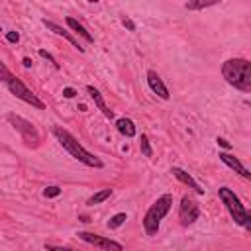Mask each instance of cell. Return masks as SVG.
Returning a JSON list of instances; mask_svg holds the SVG:
<instances>
[{
	"label": "cell",
	"instance_id": "1",
	"mask_svg": "<svg viewBox=\"0 0 251 251\" xmlns=\"http://www.w3.org/2000/svg\"><path fill=\"white\" fill-rule=\"evenodd\" d=\"M53 135L57 137V141L61 143V147H63L73 159H76L78 163H82V165H86V167H90V169H102V167H104L102 159L96 157L94 153H90L88 149H84V147L80 145V141H78L69 129H65V127H61V126H53Z\"/></svg>",
	"mask_w": 251,
	"mask_h": 251
},
{
	"label": "cell",
	"instance_id": "2",
	"mask_svg": "<svg viewBox=\"0 0 251 251\" xmlns=\"http://www.w3.org/2000/svg\"><path fill=\"white\" fill-rule=\"evenodd\" d=\"M222 76L229 86L241 92H251V63L247 59H227L222 65Z\"/></svg>",
	"mask_w": 251,
	"mask_h": 251
},
{
	"label": "cell",
	"instance_id": "3",
	"mask_svg": "<svg viewBox=\"0 0 251 251\" xmlns=\"http://www.w3.org/2000/svg\"><path fill=\"white\" fill-rule=\"evenodd\" d=\"M171 208H173V196H171V194L159 196V198L149 206V210H147L145 216H143V229H145L147 235H157L159 226H161L163 218L171 212Z\"/></svg>",
	"mask_w": 251,
	"mask_h": 251
},
{
	"label": "cell",
	"instance_id": "4",
	"mask_svg": "<svg viewBox=\"0 0 251 251\" xmlns=\"http://www.w3.org/2000/svg\"><path fill=\"white\" fill-rule=\"evenodd\" d=\"M218 196H220V200L224 202L226 210L229 212L231 220H233L237 226L249 229V227H251V216H249V212L245 210V206L241 204L239 196H237L231 188H227V186H220V188H218Z\"/></svg>",
	"mask_w": 251,
	"mask_h": 251
},
{
	"label": "cell",
	"instance_id": "5",
	"mask_svg": "<svg viewBox=\"0 0 251 251\" xmlns=\"http://www.w3.org/2000/svg\"><path fill=\"white\" fill-rule=\"evenodd\" d=\"M6 120H8V124L22 135V139H24L27 145L35 147V145L39 143V133H37V129H35V126H33L31 122H27L25 118H22V116H18V114H14V112L6 114Z\"/></svg>",
	"mask_w": 251,
	"mask_h": 251
},
{
	"label": "cell",
	"instance_id": "6",
	"mask_svg": "<svg viewBox=\"0 0 251 251\" xmlns=\"http://www.w3.org/2000/svg\"><path fill=\"white\" fill-rule=\"evenodd\" d=\"M6 86H8V90H10V94H14L18 100H22V102H25V104H29V106H33V108H37V110H45V104L24 84V80L22 78H18V76H12L8 82H6Z\"/></svg>",
	"mask_w": 251,
	"mask_h": 251
},
{
	"label": "cell",
	"instance_id": "7",
	"mask_svg": "<svg viewBox=\"0 0 251 251\" xmlns=\"http://www.w3.org/2000/svg\"><path fill=\"white\" fill-rule=\"evenodd\" d=\"M198 218H200V206H198V202L192 196L184 194L180 198V204H178V220H180V224L182 226H192Z\"/></svg>",
	"mask_w": 251,
	"mask_h": 251
},
{
	"label": "cell",
	"instance_id": "8",
	"mask_svg": "<svg viewBox=\"0 0 251 251\" xmlns=\"http://www.w3.org/2000/svg\"><path fill=\"white\" fill-rule=\"evenodd\" d=\"M76 235L84 243H90L94 247H100L102 251H124V245L120 241L110 239V237H104V235H98V233H90V231H78Z\"/></svg>",
	"mask_w": 251,
	"mask_h": 251
},
{
	"label": "cell",
	"instance_id": "9",
	"mask_svg": "<svg viewBox=\"0 0 251 251\" xmlns=\"http://www.w3.org/2000/svg\"><path fill=\"white\" fill-rule=\"evenodd\" d=\"M147 84H149V88L159 96V98H163V100H169V88L165 86V82H163V78L159 76V73L157 71H153V69H149L147 71Z\"/></svg>",
	"mask_w": 251,
	"mask_h": 251
},
{
	"label": "cell",
	"instance_id": "10",
	"mask_svg": "<svg viewBox=\"0 0 251 251\" xmlns=\"http://www.w3.org/2000/svg\"><path fill=\"white\" fill-rule=\"evenodd\" d=\"M43 25H45L49 31H53L55 35H61V37H65V39H67V41H69V43H71L75 49H78L80 53H84V47H82V45L76 41V37H75L71 31H67L63 25H59V24H55V22H51V20H43Z\"/></svg>",
	"mask_w": 251,
	"mask_h": 251
},
{
	"label": "cell",
	"instance_id": "11",
	"mask_svg": "<svg viewBox=\"0 0 251 251\" xmlns=\"http://www.w3.org/2000/svg\"><path fill=\"white\" fill-rule=\"evenodd\" d=\"M171 173H173V176L178 180V182H182V184H186L192 192H196V194H204V188H200V184L186 173V171H182L180 167H171Z\"/></svg>",
	"mask_w": 251,
	"mask_h": 251
},
{
	"label": "cell",
	"instance_id": "12",
	"mask_svg": "<svg viewBox=\"0 0 251 251\" xmlns=\"http://www.w3.org/2000/svg\"><path fill=\"white\" fill-rule=\"evenodd\" d=\"M86 92L90 94V98H92L94 106H96V108H98V110L104 114V118L112 120V118H114V112H112V110L106 106V102H104V96L100 94V90H98V88H94L92 84H88V86H86Z\"/></svg>",
	"mask_w": 251,
	"mask_h": 251
},
{
	"label": "cell",
	"instance_id": "13",
	"mask_svg": "<svg viewBox=\"0 0 251 251\" xmlns=\"http://www.w3.org/2000/svg\"><path fill=\"white\" fill-rule=\"evenodd\" d=\"M220 159H222V163H226L231 171H235V173L241 175L243 178H249V176H251V173L247 171V167H245L237 157H233V155H229V153H220Z\"/></svg>",
	"mask_w": 251,
	"mask_h": 251
},
{
	"label": "cell",
	"instance_id": "14",
	"mask_svg": "<svg viewBox=\"0 0 251 251\" xmlns=\"http://www.w3.org/2000/svg\"><path fill=\"white\" fill-rule=\"evenodd\" d=\"M65 22H67V25H69V27H71L75 33H78V35H80V37H82L86 43H94V35H92V33H90V31H88V29H86L82 24H78V20H75V18H71V16H69Z\"/></svg>",
	"mask_w": 251,
	"mask_h": 251
},
{
	"label": "cell",
	"instance_id": "15",
	"mask_svg": "<svg viewBox=\"0 0 251 251\" xmlns=\"http://www.w3.org/2000/svg\"><path fill=\"white\" fill-rule=\"evenodd\" d=\"M116 129H118L122 135H126V137H133V135L137 133L135 124H133L129 118H118V120H116Z\"/></svg>",
	"mask_w": 251,
	"mask_h": 251
},
{
	"label": "cell",
	"instance_id": "16",
	"mask_svg": "<svg viewBox=\"0 0 251 251\" xmlns=\"http://www.w3.org/2000/svg\"><path fill=\"white\" fill-rule=\"evenodd\" d=\"M110 196H112V188H102V190L94 192V194L86 200V204H88V206H96V204H102L104 200H108Z\"/></svg>",
	"mask_w": 251,
	"mask_h": 251
},
{
	"label": "cell",
	"instance_id": "17",
	"mask_svg": "<svg viewBox=\"0 0 251 251\" xmlns=\"http://www.w3.org/2000/svg\"><path fill=\"white\" fill-rule=\"evenodd\" d=\"M139 151L143 157H153V147H151L149 137L145 133H141V137H139Z\"/></svg>",
	"mask_w": 251,
	"mask_h": 251
},
{
	"label": "cell",
	"instance_id": "18",
	"mask_svg": "<svg viewBox=\"0 0 251 251\" xmlns=\"http://www.w3.org/2000/svg\"><path fill=\"white\" fill-rule=\"evenodd\" d=\"M126 220H127V216H126L124 212H120V214H114V216H112V218L106 222V226H108L110 229H116V227H120V226H122Z\"/></svg>",
	"mask_w": 251,
	"mask_h": 251
},
{
	"label": "cell",
	"instance_id": "19",
	"mask_svg": "<svg viewBox=\"0 0 251 251\" xmlns=\"http://www.w3.org/2000/svg\"><path fill=\"white\" fill-rule=\"evenodd\" d=\"M216 4H218L216 0H210V2L198 0V2H186L184 8H186V10H204V8H210V6H216Z\"/></svg>",
	"mask_w": 251,
	"mask_h": 251
},
{
	"label": "cell",
	"instance_id": "20",
	"mask_svg": "<svg viewBox=\"0 0 251 251\" xmlns=\"http://www.w3.org/2000/svg\"><path fill=\"white\" fill-rule=\"evenodd\" d=\"M12 76H14V75L10 73V69H8V67H6L2 61H0V82H4V84H6V82L12 78Z\"/></svg>",
	"mask_w": 251,
	"mask_h": 251
},
{
	"label": "cell",
	"instance_id": "21",
	"mask_svg": "<svg viewBox=\"0 0 251 251\" xmlns=\"http://www.w3.org/2000/svg\"><path fill=\"white\" fill-rule=\"evenodd\" d=\"M39 57H43V59H45V61H49V63H51V65H53V69H61V65H59V63H57V59H55V57H53V55H51V53H47V51H45V49H39Z\"/></svg>",
	"mask_w": 251,
	"mask_h": 251
},
{
	"label": "cell",
	"instance_id": "22",
	"mask_svg": "<svg viewBox=\"0 0 251 251\" xmlns=\"http://www.w3.org/2000/svg\"><path fill=\"white\" fill-rule=\"evenodd\" d=\"M61 194V188L59 186H47L45 190H43V196H47V198H55V196H59Z\"/></svg>",
	"mask_w": 251,
	"mask_h": 251
},
{
	"label": "cell",
	"instance_id": "23",
	"mask_svg": "<svg viewBox=\"0 0 251 251\" xmlns=\"http://www.w3.org/2000/svg\"><path fill=\"white\" fill-rule=\"evenodd\" d=\"M45 251H75V249L63 247V245H51V243H47V245H45Z\"/></svg>",
	"mask_w": 251,
	"mask_h": 251
},
{
	"label": "cell",
	"instance_id": "24",
	"mask_svg": "<svg viewBox=\"0 0 251 251\" xmlns=\"http://www.w3.org/2000/svg\"><path fill=\"white\" fill-rule=\"evenodd\" d=\"M122 25H124V27H127L129 31H135V22H133V20H129V18H124V20H122Z\"/></svg>",
	"mask_w": 251,
	"mask_h": 251
},
{
	"label": "cell",
	"instance_id": "25",
	"mask_svg": "<svg viewBox=\"0 0 251 251\" xmlns=\"http://www.w3.org/2000/svg\"><path fill=\"white\" fill-rule=\"evenodd\" d=\"M6 39H8L10 43H18V41H20V33H18V31H8V33H6Z\"/></svg>",
	"mask_w": 251,
	"mask_h": 251
},
{
	"label": "cell",
	"instance_id": "26",
	"mask_svg": "<svg viewBox=\"0 0 251 251\" xmlns=\"http://www.w3.org/2000/svg\"><path fill=\"white\" fill-rule=\"evenodd\" d=\"M63 96H65V98H75V96H76V90L71 88V86H67V88H63Z\"/></svg>",
	"mask_w": 251,
	"mask_h": 251
},
{
	"label": "cell",
	"instance_id": "27",
	"mask_svg": "<svg viewBox=\"0 0 251 251\" xmlns=\"http://www.w3.org/2000/svg\"><path fill=\"white\" fill-rule=\"evenodd\" d=\"M216 141H218V145H220V147H224V149H231V143H229L227 139H224V137H218Z\"/></svg>",
	"mask_w": 251,
	"mask_h": 251
},
{
	"label": "cell",
	"instance_id": "28",
	"mask_svg": "<svg viewBox=\"0 0 251 251\" xmlns=\"http://www.w3.org/2000/svg\"><path fill=\"white\" fill-rule=\"evenodd\" d=\"M22 65H24L25 69H29V67H31V59H29V57H24V59H22Z\"/></svg>",
	"mask_w": 251,
	"mask_h": 251
}]
</instances>
